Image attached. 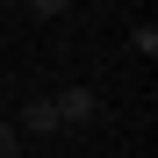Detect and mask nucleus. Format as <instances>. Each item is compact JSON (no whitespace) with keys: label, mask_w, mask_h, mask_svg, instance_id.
<instances>
[{"label":"nucleus","mask_w":158,"mask_h":158,"mask_svg":"<svg viewBox=\"0 0 158 158\" xmlns=\"http://www.w3.org/2000/svg\"><path fill=\"white\" fill-rule=\"evenodd\" d=\"M0 7H7V0H0Z\"/></svg>","instance_id":"6"},{"label":"nucleus","mask_w":158,"mask_h":158,"mask_svg":"<svg viewBox=\"0 0 158 158\" xmlns=\"http://www.w3.org/2000/svg\"><path fill=\"white\" fill-rule=\"evenodd\" d=\"M50 101H58V122H65V129L101 122V94H94V86H65V94H50Z\"/></svg>","instance_id":"1"},{"label":"nucleus","mask_w":158,"mask_h":158,"mask_svg":"<svg viewBox=\"0 0 158 158\" xmlns=\"http://www.w3.org/2000/svg\"><path fill=\"white\" fill-rule=\"evenodd\" d=\"M129 50H137V58H151V50H158V29H151V22H137V29H129Z\"/></svg>","instance_id":"3"},{"label":"nucleus","mask_w":158,"mask_h":158,"mask_svg":"<svg viewBox=\"0 0 158 158\" xmlns=\"http://www.w3.org/2000/svg\"><path fill=\"white\" fill-rule=\"evenodd\" d=\"M0 158H22V129L15 122H0Z\"/></svg>","instance_id":"4"},{"label":"nucleus","mask_w":158,"mask_h":158,"mask_svg":"<svg viewBox=\"0 0 158 158\" xmlns=\"http://www.w3.org/2000/svg\"><path fill=\"white\" fill-rule=\"evenodd\" d=\"M22 7H29V15H43V22H50V15H65V7H72V0H22Z\"/></svg>","instance_id":"5"},{"label":"nucleus","mask_w":158,"mask_h":158,"mask_svg":"<svg viewBox=\"0 0 158 158\" xmlns=\"http://www.w3.org/2000/svg\"><path fill=\"white\" fill-rule=\"evenodd\" d=\"M15 129H22V137H50V129H65V122H58V101H50V94H43V101H29Z\"/></svg>","instance_id":"2"}]
</instances>
